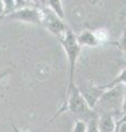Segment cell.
<instances>
[{
	"label": "cell",
	"instance_id": "6da1fadb",
	"mask_svg": "<svg viewBox=\"0 0 126 132\" xmlns=\"http://www.w3.org/2000/svg\"><path fill=\"white\" fill-rule=\"evenodd\" d=\"M65 111L70 112L74 117H76V119L83 120L86 122H89L92 119L99 117V113L87 105V102L84 101V99L81 96L77 86H75L70 90V93L67 95V100L64 102V105L62 106V108L59 109L58 112L56 113V116H59Z\"/></svg>",
	"mask_w": 126,
	"mask_h": 132
},
{
	"label": "cell",
	"instance_id": "7a4b0ae2",
	"mask_svg": "<svg viewBox=\"0 0 126 132\" xmlns=\"http://www.w3.org/2000/svg\"><path fill=\"white\" fill-rule=\"evenodd\" d=\"M59 43L62 44L65 53L67 55L68 64H69V84L67 88V95L70 93V90L75 87V71L76 64L80 55L81 47L77 42L76 34L71 30H68L65 34L58 36Z\"/></svg>",
	"mask_w": 126,
	"mask_h": 132
},
{
	"label": "cell",
	"instance_id": "3957f363",
	"mask_svg": "<svg viewBox=\"0 0 126 132\" xmlns=\"http://www.w3.org/2000/svg\"><path fill=\"white\" fill-rule=\"evenodd\" d=\"M125 92L126 89L122 85H114L108 87L100 97L95 109L99 107L100 109H102V113H110L114 116L115 112L121 110Z\"/></svg>",
	"mask_w": 126,
	"mask_h": 132
},
{
	"label": "cell",
	"instance_id": "277c9868",
	"mask_svg": "<svg viewBox=\"0 0 126 132\" xmlns=\"http://www.w3.org/2000/svg\"><path fill=\"white\" fill-rule=\"evenodd\" d=\"M41 13H42V24L41 26L45 27L46 30L50 31L52 34L58 36L65 34L69 28L63 19H60L59 16L56 15L50 8L45 6L41 7Z\"/></svg>",
	"mask_w": 126,
	"mask_h": 132
},
{
	"label": "cell",
	"instance_id": "5b68a950",
	"mask_svg": "<svg viewBox=\"0 0 126 132\" xmlns=\"http://www.w3.org/2000/svg\"><path fill=\"white\" fill-rule=\"evenodd\" d=\"M2 18L13 20V21L24 22V23H30V24H42V13L41 9L36 7H22L19 9H15L11 11L10 13L3 15Z\"/></svg>",
	"mask_w": 126,
	"mask_h": 132
},
{
	"label": "cell",
	"instance_id": "8992f818",
	"mask_svg": "<svg viewBox=\"0 0 126 132\" xmlns=\"http://www.w3.org/2000/svg\"><path fill=\"white\" fill-rule=\"evenodd\" d=\"M79 92L81 94V96L84 99V101L87 102V105L90 107L91 109L95 110V107L98 105L100 97L102 96V94L104 93V90L106 89V87L104 86H84L82 88H79Z\"/></svg>",
	"mask_w": 126,
	"mask_h": 132
},
{
	"label": "cell",
	"instance_id": "52a82bcc",
	"mask_svg": "<svg viewBox=\"0 0 126 132\" xmlns=\"http://www.w3.org/2000/svg\"><path fill=\"white\" fill-rule=\"evenodd\" d=\"M76 39L81 48L82 47H95L101 44L98 36L95 35V33L90 30L82 31L80 34L76 35Z\"/></svg>",
	"mask_w": 126,
	"mask_h": 132
},
{
	"label": "cell",
	"instance_id": "ba28073f",
	"mask_svg": "<svg viewBox=\"0 0 126 132\" xmlns=\"http://www.w3.org/2000/svg\"><path fill=\"white\" fill-rule=\"evenodd\" d=\"M96 126L99 132H115L116 121L114 119V116L110 113H102L101 116L99 114Z\"/></svg>",
	"mask_w": 126,
	"mask_h": 132
},
{
	"label": "cell",
	"instance_id": "9c48e42d",
	"mask_svg": "<svg viewBox=\"0 0 126 132\" xmlns=\"http://www.w3.org/2000/svg\"><path fill=\"white\" fill-rule=\"evenodd\" d=\"M45 6L47 8H50L60 19H63V20L65 19V11H64L62 0H45Z\"/></svg>",
	"mask_w": 126,
	"mask_h": 132
},
{
	"label": "cell",
	"instance_id": "30bf717a",
	"mask_svg": "<svg viewBox=\"0 0 126 132\" xmlns=\"http://www.w3.org/2000/svg\"><path fill=\"white\" fill-rule=\"evenodd\" d=\"M114 85H122L126 89V67L122 69L121 73L111 82H109L108 85H105V87L108 88V87H111V86H114Z\"/></svg>",
	"mask_w": 126,
	"mask_h": 132
},
{
	"label": "cell",
	"instance_id": "8fae6325",
	"mask_svg": "<svg viewBox=\"0 0 126 132\" xmlns=\"http://www.w3.org/2000/svg\"><path fill=\"white\" fill-rule=\"evenodd\" d=\"M87 131H88V122L76 119L74 127H72V132H87Z\"/></svg>",
	"mask_w": 126,
	"mask_h": 132
},
{
	"label": "cell",
	"instance_id": "7c38bea8",
	"mask_svg": "<svg viewBox=\"0 0 126 132\" xmlns=\"http://www.w3.org/2000/svg\"><path fill=\"white\" fill-rule=\"evenodd\" d=\"M116 44H117V47H119L124 54H126V28L123 29V32H122V34H121Z\"/></svg>",
	"mask_w": 126,
	"mask_h": 132
},
{
	"label": "cell",
	"instance_id": "4fadbf2b",
	"mask_svg": "<svg viewBox=\"0 0 126 132\" xmlns=\"http://www.w3.org/2000/svg\"><path fill=\"white\" fill-rule=\"evenodd\" d=\"M3 3V8H5V12H3V15H6L8 13H10L11 11L15 10V3L14 0H2ZM2 15V16H3Z\"/></svg>",
	"mask_w": 126,
	"mask_h": 132
},
{
	"label": "cell",
	"instance_id": "5bb4252c",
	"mask_svg": "<svg viewBox=\"0 0 126 132\" xmlns=\"http://www.w3.org/2000/svg\"><path fill=\"white\" fill-rule=\"evenodd\" d=\"M96 121H98V118H94L88 122V131L87 132H99L98 126H96Z\"/></svg>",
	"mask_w": 126,
	"mask_h": 132
},
{
	"label": "cell",
	"instance_id": "9a60e30c",
	"mask_svg": "<svg viewBox=\"0 0 126 132\" xmlns=\"http://www.w3.org/2000/svg\"><path fill=\"white\" fill-rule=\"evenodd\" d=\"M27 3H32L36 8H41L45 6V0H27Z\"/></svg>",
	"mask_w": 126,
	"mask_h": 132
},
{
	"label": "cell",
	"instance_id": "2e32d148",
	"mask_svg": "<svg viewBox=\"0 0 126 132\" xmlns=\"http://www.w3.org/2000/svg\"><path fill=\"white\" fill-rule=\"evenodd\" d=\"M14 3H15V9H19V8L27 6V0H14Z\"/></svg>",
	"mask_w": 126,
	"mask_h": 132
},
{
	"label": "cell",
	"instance_id": "e0dca14e",
	"mask_svg": "<svg viewBox=\"0 0 126 132\" xmlns=\"http://www.w3.org/2000/svg\"><path fill=\"white\" fill-rule=\"evenodd\" d=\"M121 111L123 112V114H126V92L124 94L123 97V101H122V107H121Z\"/></svg>",
	"mask_w": 126,
	"mask_h": 132
},
{
	"label": "cell",
	"instance_id": "ac0fdd59",
	"mask_svg": "<svg viewBox=\"0 0 126 132\" xmlns=\"http://www.w3.org/2000/svg\"><path fill=\"white\" fill-rule=\"evenodd\" d=\"M11 127H12V132H24V131H22V130H20L13 122H11Z\"/></svg>",
	"mask_w": 126,
	"mask_h": 132
},
{
	"label": "cell",
	"instance_id": "d6986e66",
	"mask_svg": "<svg viewBox=\"0 0 126 132\" xmlns=\"http://www.w3.org/2000/svg\"><path fill=\"white\" fill-rule=\"evenodd\" d=\"M9 73H10V71H5V72H2V73H0V80L1 79H3L6 76H8L9 75Z\"/></svg>",
	"mask_w": 126,
	"mask_h": 132
},
{
	"label": "cell",
	"instance_id": "ffe728a7",
	"mask_svg": "<svg viewBox=\"0 0 126 132\" xmlns=\"http://www.w3.org/2000/svg\"><path fill=\"white\" fill-rule=\"evenodd\" d=\"M3 12H5V8H3L2 0H0V16H1V18H2V15H3Z\"/></svg>",
	"mask_w": 126,
	"mask_h": 132
},
{
	"label": "cell",
	"instance_id": "44dd1931",
	"mask_svg": "<svg viewBox=\"0 0 126 132\" xmlns=\"http://www.w3.org/2000/svg\"><path fill=\"white\" fill-rule=\"evenodd\" d=\"M91 1H92V3H94V5H95V3L99 2V0H91Z\"/></svg>",
	"mask_w": 126,
	"mask_h": 132
},
{
	"label": "cell",
	"instance_id": "7402d4cb",
	"mask_svg": "<svg viewBox=\"0 0 126 132\" xmlns=\"http://www.w3.org/2000/svg\"><path fill=\"white\" fill-rule=\"evenodd\" d=\"M0 19H1V16H0Z\"/></svg>",
	"mask_w": 126,
	"mask_h": 132
}]
</instances>
